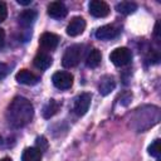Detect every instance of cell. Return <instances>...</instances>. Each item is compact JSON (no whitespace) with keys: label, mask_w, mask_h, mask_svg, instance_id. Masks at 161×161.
<instances>
[{"label":"cell","mask_w":161,"mask_h":161,"mask_svg":"<svg viewBox=\"0 0 161 161\" xmlns=\"http://www.w3.org/2000/svg\"><path fill=\"white\" fill-rule=\"evenodd\" d=\"M4 42H5V31L4 29L0 28V48L4 45Z\"/></svg>","instance_id":"cb8c5ba5"},{"label":"cell","mask_w":161,"mask_h":161,"mask_svg":"<svg viewBox=\"0 0 161 161\" xmlns=\"http://www.w3.org/2000/svg\"><path fill=\"white\" fill-rule=\"evenodd\" d=\"M9 74V67L5 63H0V80Z\"/></svg>","instance_id":"7402d4cb"},{"label":"cell","mask_w":161,"mask_h":161,"mask_svg":"<svg viewBox=\"0 0 161 161\" xmlns=\"http://www.w3.org/2000/svg\"><path fill=\"white\" fill-rule=\"evenodd\" d=\"M47 13L50 18H54V19H63L67 16L68 14V9L67 6L60 3V1H53L48 5V9H47Z\"/></svg>","instance_id":"ba28073f"},{"label":"cell","mask_w":161,"mask_h":161,"mask_svg":"<svg viewBox=\"0 0 161 161\" xmlns=\"http://www.w3.org/2000/svg\"><path fill=\"white\" fill-rule=\"evenodd\" d=\"M132 54L131 50L128 48L121 47V48H116L114 50L111 52L109 54V60L116 65V67H123L126 64H128L131 62Z\"/></svg>","instance_id":"3957f363"},{"label":"cell","mask_w":161,"mask_h":161,"mask_svg":"<svg viewBox=\"0 0 161 161\" xmlns=\"http://www.w3.org/2000/svg\"><path fill=\"white\" fill-rule=\"evenodd\" d=\"M21 161H42V151L36 147H28L21 155Z\"/></svg>","instance_id":"2e32d148"},{"label":"cell","mask_w":161,"mask_h":161,"mask_svg":"<svg viewBox=\"0 0 161 161\" xmlns=\"http://www.w3.org/2000/svg\"><path fill=\"white\" fill-rule=\"evenodd\" d=\"M15 79H16L19 83L26 84V86H33V84L38 83V80H39V78H38L34 73H31L30 70H28V69H21V70H19V72L16 73V75H15Z\"/></svg>","instance_id":"4fadbf2b"},{"label":"cell","mask_w":161,"mask_h":161,"mask_svg":"<svg viewBox=\"0 0 161 161\" xmlns=\"http://www.w3.org/2000/svg\"><path fill=\"white\" fill-rule=\"evenodd\" d=\"M36 19V11L35 10H24L19 14L18 16V20H19V24L21 26H30Z\"/></svg>","instance_id":"5bb4252c"},{"label":"cell","mask_w":161,"mask_h":161,"mask_svg":"<svg viewBox=\"0 0 161 161\" xmlns=\"http://www.w3.org/2000/svg\"><path fill=\"white\" fill-rule=\"evenodd\" d=\"M18 3L20 5H29L31 3V0H18Z\"/></svg>","instance_id":"d4e9b609"},{"label":"cell","mask_w":161,"mask_h":161,"mask_svg":"<svg viewBox=\"0 0 161 161\" xmlns=\"http://www.w3.org/2000/svg\"><path fill=\"white\" fill-rule=\"evenodd\" d=\"M59 36L54 33H43L39 38V45L43 52H52L58 47Z\"/></svg>","instance_id":"8992f818"},{"label":"cell","mask_w":161,"mask_h":161,"mask_svg":"<svg viewBox=\"0 0 161 161\" xmlns=\"http://www.w3.org/2000/svg\"><path fill=\"white\" fill-rule=\"evenodd\" d=\"M47 147H48V142H47L45 137L44 136L38 137L36 138V148L40 151H44V150H47Z\"/></svg>","instance_id":"ffe728a7"},{"label":"cell","mask_w":161,"mask_h":161,"mask_svg":"<svg viewBox=\"0 0 161 161\" xmlns=\"http://www.w3.org/2000/svg\"><path fill=\"white\" fill-rule=\"evenodd\" d=\"M59 107H60V104H59L55 99H49V101L44 104V107H43V111H42L43 117H44V118H50V117H53V116L58 112Z\"/></svg>","instance_id":"e0dca14e"},{"label":"cell","mask_w":161,"mask_h":161,"mask_svg":"<svg viewBox=\"0 0 161 161\" xmlns=\"http://www.w3.org/2000/svg\"><path fill=\"white\" fill-rule=\"evenodd\" d=\"M114 88H116V80H114V77L113 75L106 74V75H103L101 78L99 84H98V91H99V93L102 96L109 94Z\"/></svg>","instance_id":"8fae6325"},{"label":"cell","mask_w":161,"mask_h":161,"mask_svg":"<svg viewBox=\"0 0 161 161\" xmlns=\"http://www.w3.org/2000/svg\"><path fill=\"white\" fill-rule=\"evenodd\" d=\"M116 10L123 15H130L137 10V4L132 1H122L116 5Z\"/></svg>","instance_id":"ac0fdd59"},{"label":"cell","mask_w":161,"mask_h":161,"mask_svg":"<svg viewBox=\"0 0 161 161\" xmlns=\"http://www.w3.org/2000/svg\"><path fill=\"white\" fill-rule=\"evenodd\" d=\"M86 29V20L82 16H74L67 26V34L69 36H77Z\"/></svg>","instance_id":"9c48e42d"},{"label":"cell","mask_w":161,"mask_h":161,"mask_svg":"<svg viewBox=\"0 0 161 161\" xmlns=\"http://www.w3.org/2000/svg\"><path fill=\"white\" fill-rule=\"evenodd\" d=\"M88 9L91 15H93L94 18H104L109 14V6L107 5V3L101 0H92L88 5Z\"/></svg>","instance_id":"52a82bcc"},{"label":"cell","mask_w":161,"mask_h":161,"mask_svg":"<svg viewBox=\"0 0 161 161\" xmlns=\"http://www.w3.org/2000/svg\"><path fill=\"white\" fill-rule=\"evenodd\" d=\"M35 68L40 69V70H45L48 69L52 63H53V59L50 57V54H48L47 52H39L35 57H34V60H33Z\"/></svg>","instance_id":"7c38bea8"},{"label":"cell","mask_w":161,"mask_h":161,"mask_svg":"<svg viewBox=\"0 0 161 161\" xmlns=\"http://www.w3.org/2000/svg\"><path fill=\"white\" fill-rule=\"evenodd\" d=\"M101 60H102V54L98 49L94 48L88 53V55L86 58V65L88 68H97L99 65Z\"/></svg>","instance_id":"9a60e30c"},{"label":"cell","mask_w":161,"mask_h":161,"mask_svg":"<svg viewBox=\"0 0 161 161\" xmlns=\"http://www.w3.org/2000/svg\"><path fill=\"white\" fill-rule=\"evenodd\" d=\"M0 161H13V160H11L10 157H4V158H1Z\"/></svg>","instance_id":"484cf974"},{"label":"cell","mask_w":161,"mask_h":161,"mask_svg":"<svg viewBox=\"0 0 161 161\" xmlns=\"http://www.w3.org/2000/svg\"><path fill=\"white\" fill-rule=\"evenodd\" d=\"M91 99H92V96L91 93L88 92H83L80 93L79 96L75 97L74 99V104H73V111L77 116H84L89 108V104H91Z\"/></svg>","instance_id":"277c9868"},{"label":"cell","mask_w":161,"mask_h":161,"mask_svg":"<svg viewBox=\"0 0 161 161\" xmlns=\"http://www.w3.org/2000/svg\"><path fill=\"white\" fill-rule=\"evenodd\" d=\"M52 82L58 89L65 91V89H69L72 87L73 75L69 72H55L52 77Z\"/></svg>","instance_id":"5b68a950"},{"label":"cell","mask_w":161,"mask_h":161,"mask_svg":"<svg viewBox=\"0 0 161 161\" xmlns=\"http://www.w3.org/2000/svg\"><path fill=\"white\" fill-rule=\"evenodd\" d=\"M80 57H82V45L74 44V45L67 48V50L64 52L63 58H62V64L65 68L75 67L79 63Z\"/></svg>","instance_id":"7a4b0ae2"},{"label":"cell","mask_w":161,"mask_h":161,"mask_svg":"<svg viewBox=\"0 0 161 161\" xmlns=\"http://www.w3.org/2000/svg\"><path fill=\"white\" fill-rule=\"evenodd\" d=\"M148 153L155 157L157 161H161V141L160 140H155L150 146H148Z\"/></svg>","instance_id":"d6986e66"},{"label":"cell","mask_w":161,"mask_h":161,"mask_svg":"<svg viewBox=\"0 0 161 161\" xmlns=\"http://www.w3.org/2000/svg\"><path fill=\"white\" fill-rule=\"evenodd\" d=\"M155 38H156V40L157 42H160V23L157 21L156 23V25H155Z\"/></svg>","instance_id":"603a6c76"},{"label":"cell","mask_w":161,"mask_h":161,"mask_svg":"<svg viewBox=\"0 0 161 161\" xmlns=\"http://www.w3.org/2000/svg\"><path fill=\"white\" fill-rule=\"evenodd\" d=\"M8 16V8L4 1H0V23H3Z\"/></svg>","instance_id":"44dd1931"},{"label":"cell","mask_w":161,"mask_h":161,"mask_svg":"<svg viewBox=\"0 0 161 161\" xmlns=\"http://www.w3.org/2000/svg\"><path fill=\"white\" fill-rule=\"evenodd\" d=\"M118 34H119L118 28H116L113 25H103L96 30L94 35L99 40H111V39H114L116 36H118Z\"/></svg>","instance_id":"30bf717a"},{"label":"cell","mask_w":161,"mask_h":161,"mask_svg":"<svg viewBox=\"0 0 161 161\" xmlns=\"http://www.w3.org/2000/svg\"><path fill=\"white\" fill-rule=\"evenodd\" d=\"M34 116V107L31 102L24 97H15L8 107L6 119L13 128H21L26 126Z\"/></svg>","instance_id":"6da1fadb"}]
</instances>
